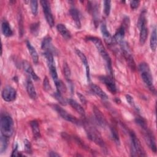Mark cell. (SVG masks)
<instances>
[{"label":"cell","instance_id":"8992f818","mask_svg":"<svg viewBox=\"0 0 157 157\" xmlns=\"http://www.w3.org/2000/svg\"><path fill=\"white\" fill-rule=\"evenodd\" d=\"M129 136L131 139V153L132 156H146L145 152L142 146L137 137L136 134L132 131H130Z\"/></svg>","mask_w":157,"mask_h":157},{"label":"cell","instance_id":"6da1fadb","mask_svg":"<svg viewBox=\"0 0 157 157\" xmlns=\"http://www.w3.org/2000/svg\"><path fill=\"white\" fill-rule=\"evenodd\" d=\"M87 40L89 41H91L94 44V45L96 46L97 50H98L99 54L101 55V57L104 59V60L106 64V68L107 70V72H109V75L113 76V71H112V61L111 58L107 52L104 46L103 45L102 42L101 40L98 37H88Z\"/></svg>","mask_w":157,"mask_h":157},{"label":"cell","instance_id":"9a60e30c","mask_svg":"<svg viewBox=\"0 0 157 157\" xmlns=\"http://www.w3.org/2000/svg\"><path fill=\"white\" fill-rule=\"evenodd\" d=\"M100 28H101V32L102 33V37H104V39L105 42L108 44H112L113 43L112 36H111V34L109 32V31L107 28V26L105 25V23L104 21L101 22Z\"/></svg>","mask_w":157,"mask_h":157},{"label":"cell","instance_id":"83f0119b","mask_svg":"<svg viewBox=\"0 0 157 157\" xmlns=\"http://www.w3.org/2000/svg\"><path fill=\"white\" fill-rule=\"evenodd\" d=\"M63 71H64V75L67 80V82H71V70L69 69V67L67 63H64L63 64Z\"/></svg>","mask_w":157,"mask_h":157},{"label":"cell","instance_id":"60d3db41","mask_svg":"<svg viewBox=\"0 0 157 157\" xmlns=\"http://www.w3.org/2000/svg\"><path fill=\"white\" fill-rule=\"evenodd\" d=\"M126 101H128V102L131 106L134 107V105H135L134 101L133 98H132L131 96H130L129 94H126Z\"/></svg>","mask_w":157,"mask_h":157},{"label":"cell","instance_id":"d590c367","mask_svg":"<svg viewBox=\"0 0 157 157\" xmlns=\"http://www.w3.org/2000/svg\"><path fill=\"white\" fill-rule=\"evenodd\" d=\"M43 86H44V89L45 91H48L51 90V86L48 80V77L46 76L45 77L44 79V82H43Z\"/></svg>","mask_w":157,"mask_h":157},{"label":"cell","instance_id":"4fadbf2b","mask_svg":"<svg viewBox=\"0 0 157 157\" xmlns=\"http://www.w3.org/2000/svg\"><path fill=\"white\" fill-rule=\"evenodd\" d=\"M75 52L77 54V55L78 56V58L80 59L82 64L85 66V69H86V77H87V80L88 82L90 81V67H89V64H88V62L87 60V58L86 57V56L85 55V54L82 52L78 48H75Z\"/></svg>","mask_w":157,"mask_h":157},{"label":"cell","instance_id":"2e32d148","mask_svg":"<svg viewBox=\"0 0 157 157\" xmlns=\"http://www.w3.org/2000/svg\"><path fill=\"white\" fill-rule=\"evenodd\" d=\"M23 67L25 72L28 73L30 77L35 81L38 80L39 79V77L37 75V74L35 73V72L33 70V67L30 64V63L27 61H23Z\"/></svg>","mask_w":157,"mask_h":157},{"label":"cell","instance_id":"4dcf8cb0","mask_svg":"<svg viewBox=\"0 0 157 157\" xmlns=\"http://www.w3.org/2000/svg\"><path fill=\"white\" fill-rule=\"evenodd\" d=\"M39 27H40L39 22H36L31 25L30 31L34 36H37L39 31Z\"/></svg>","mask_w":157,"mask_h":157},{"label":"cell","instance_id":"44dd1931","mask_svg":"<svg viewBox=\"0 0 157 157\" xmlns=\"http://www.w3.org/2000/svg\"><path fill=\"white\" fill-rule=\"evenodd\" d=\"M56 29L59 34L66 39H70L71 38V33L63 23H59L56 25Z\"/></svg>","mask_w":157,"mask_h":157},{"label":"cell","instance_id":"ba28073f","mask_svg":"<svg viewBox=\"0 0 157 157\" xmlns=\"http://www.w3.org/2000/svg\"><path fill=\"white\" fill-rule=\"evenodd\" d=\"M53 107L55 110L57 112V113L64 120H66L67 121H69L73 124L79 125L80 124V121L74 116L71 115L66 110L63 109L61 107H60L59 105H54Z\"/></svg>","mask_w":157,"mask_h":157},{"label":"cell","instance_id":"f35d334b","mask_svg":"<svg viewBox=\"0 0 157 157\" xmlns=\"http://www.w3.org/2000/svg\"><path fill=\"white\" fill-rule=\"evenodd\" d=\"M140 4V1H130V7L131 8L134 10L137 9Z\"/></svg>","mask_w":157,"mask_h":157},{"label":"cell","instance_id":"ffe728a7","mask_svg":"<svg viewBox=\"0 0 157 157\" xmlns=\"http://www.w3.org/2000/svg\"><path fill=\"white\" fill-rule=\"evenodd\" d=\"M26 91L29 96L32 99H35L36 98L37 93L33 82L29 78H28L26 80Z\"/></svg>","mask_w":157,"mask_h":157},{"label":"cell","instance_id":"8fae6325","mask_svg":"<svg viewBox=\"0 0 157 157\" xmlns=\"http://www.w3.org/2000/svg\"><path fill=\"white\" fill-rule=\"evenodd\" d=\"M99 79L102 82L104 83L109 91L112 94L117 93V87L115 81L113 78V76L110 75H102L99 77Z\"/></svg>","mask_w":157,"mask_h":157},{"label":"cell","instance_id":"3957f363","mask_svg":"<svg viewBox=\"0 0 157 157\" xmlns=\"http://www.w3.org/2000/svg\"><path fill=\"white\" fill-rule=\"evenodd\" d=\"M83 124L88 138L91 141L94 142L97 145H98L99 146H100L102 148L104 149V150L106 151L105 143L103 139H102L101 136L99 134V131L95 128V127H94L92 124H91L87 121L83 122Z\"/></svg>","mask_w":157,"mask_h":157},{"label":"cell","instance_id":"f1b7e54d","mask_svg":"<svg viewBox=\"0 0 157 157\" xmlns=\"http://www.w3.org/2000/svg\"><path fill=\"white\" fill-rule=\"evenodd\" d=\"M53 96H54V97L55 98V99L58 101V102L60 104H61V105H66L67 104V101L63 98V95H62L61 93H60L56 91V92H55V93H54Z\"/></svg>","mask_w":157,"mask_h":157},{"label":"cell","instance_id":"5b68a950","mask_svg":"<svg viewBox=\"0 0 157 157\" xmlns=\"http://www.w3.org/2000/svg\"><path fill=\"white\" fill-rule=\"evenodd\" d=\"M139 69L144 82L145 83V85L148 86L151 91L155 93V88L153 85V77L151 75V71L148 64L144 62L141 63L139 66Z\"/></svg>","mask_w":157,"mask_h":157},{"label":"cell","instance_id":"1f68e13d","mask_svg":"<svg viewBox=\"0 0 157 157\" xmlns=\"http://www.w3.org/2000/svg\"><path fill=\"white\" fill-rule=\"evenodd\" d=\"M30 7L31 12L34 15H36L38 12V2L36 0H32L30 1Z\"/></svg>","mask_w":157,"mask_h":157},{"label":"cell","instance_id":"cb8c5ba5","mask_svg":"<svg viewBox=\"0 0 157 157\" xmlns=\"http://www.w3.org/2000/svg\"><path fill=\"white\" fill-rule=\"evenodd\" d=\"M30 126L31 128L34 138L35 139H39L41 135H40V128H39V125L38 122L36 120H33L30 121Z\"/></svg>","mask_w":157,"mask_h":157},{"label":"cell","instance_id":"5bb4252c","mask_svg":"<svg viewBox=\"0 0 157 157\" xmlns=\"http://www.w3.org/2000/svg\"><path fill=\"white\" fill-rule=\"evenodd\" d=\"M93 110L95 118L98 124L102 127H105V126L106 125V120L101 111L95 105L93 106Z\"/></svg>","mask_w":157,"mask_h":157},{"label":"cell","instance_id":"484cf974","mask_svg":"<svg viewBox=\"0 0 157 157\" xmlns=\"http://www.w3.org/2000/svg\"><path fill=\"white\" fill-rule=\"evenodd\" d=\"M156 39H157L156 29V28L155 27L152 33H151V37H150V48H151V50L153 51V52H155L156 50V44H157Z\"/></svg>","mask_w":157,"mask_h":157},{"label":"cell","instance_id":"7402d4cb","mask_svg":"<svg viewBox=\"0 0 157 157\" xmlns=\"http://www.w3.org/2000/svg\"><path fill=\"white\" fill-rule=\"evenodd\" d=\"M90 88L91 90L93 91L94 94H96L97 96H98L99 98H101L103 100H105L108 99V96L107 94L98 85L95 84H91Z\"/></svg>","mask_w":157,"mask_h":157},{"label":"cell","instance_id":"ab89813d","mask_svg":"<svg viewBox=\"0 0 157 157\" xmlns=\"http://www.w3.org/2000/svg\"><path fill=\"white\" fill-rule=\"evenodd\" d=\"M77 96L78 97V98H79L80 102H81L83 104H85H85H86V102H87L85 97L82 93H79V92H77Z\"/></svg>","mask_w":157,"mask_h":157},{"label":"cell","instance_id":"ac0fdd59","mask_svg":"<svg viewBox=\"0 0 157 157\" xmlns=\"http://www.w3.org/2000/svg\"><path fill=\"white\" fill-rule=\"evenodd\" d=\"M69 13H70V15H71L72 18L73 19V20L75 23L76 26L78 28H80L81 21H80V18L79 12L78 11V10L75 7H72L69 10Z\"/></svg>","mask_w":157,"mask_h":157},{"label":"cell","instance_id":"9c48e42d","mask_svg":"<svg viewBox=\"0 0 157 157\" xmlns=\"http://www.w3.org/2000/svg\"><path fill=\"white\" fill-rule=\"evenodd\" d=\"M40 4L43 9V12L46 19L47 22L48 23V25L52 28L55 25V21L54 18L51 11V8L50 6V3L48 1L46 0H42L40 1Z\"/></svg>","mask_w":157,"mask_h":157},{"label":"cell","instance_id":"f546056e","mask_svg":"<svg viewBox=\"0 0 157 157\" xmlns=\"http://www.w3.org/2000/svg\"><path fill=\"white\" fill-rule=\"evenodd\" d=\"M110 131H111V135L112 139L115 141V142L117 144H120V138H119V135L118 133L117 130L116 128L113 126L110 127Z\"/></svg>","mask_w":157,"mask_h":157},{"label":"cell","instance_id":"836d02e7","mask_svg":"<svg viewBox=\"0 0 157 157\" xmlns=\"http://www.w3.org/2000/svg\"><path fill=\"white\" fill-rule=\"evenodd\" d=\"M55 85H56V89H57L56 91H58V92H59L61 94L64 93L66 91V86L61 80H60Z\"/></svg>","mask_w":157,"mask_h":157},{"label":"cell","instance_id":"8d00e7d4","mask_svg":"<svg viewBox=\"0 0 157 157\" xmlns=\"http://www.w3.org/2000/svg\"><path fill=\"white\" fill-rule=\"evenodd\" d=\"M73 139H74L75 142L78 145H79L80 147H82L83 148H84V149H88V147L85 144V143H84L80 138H78V137H73Z\"/></svg>","mask_w":157,"mask_h":157},{"label":"cell","instance_id":"d6986e66","mask_svg":"<svg viewBox=\"0 0 157 157\" xmlns=\"http://www.w3.org/2000/svg\"><path fill=\"white\" fill-rule=\"evenodd\" d=\"M41 48L42 50H44V52L48 51L53 53V52H54V49L52 44V39L50 36H47L44 38L41 44Z\"/></svg>","mask_w":157,"mask_h":157},{"label":"cell","instance_id":"7a4b0ae2","mask_svg":"<svg viewBox=\"0 0 157 157\" xmlns=\"http://www.w3.org/2000/svg\"><path fill=\"white\" fill-rule=\"evenodd\" d=\"M136 123L138 124L140 127L144 131V138L145 139V141L147 144H148L150 148L151 149V150L154 152H156V145L155 142V139L153 134V132L151 131V130L148 128L147 122L145 120H144L142 117H137L135 120Z\"/></svg>","mask_w":157,"mask_h":157},{"label":"cell","instance_id":"d4e9b609","mask_svg":"<svg viewBox=\"0 0 157 157\" xmlns=\"http://www.w3.org/2000/svg\"><path fill=\"white\" fill-rule=\"evenodd\" d=\"M26 46H27L28 50V51H29V52L31 55V56L33 59V62L35 64H37L38 62H39V56H38V54H37V52L36 50L31 44V43L28 40H26Z\"/></svg>","mask_w":157,"mask_h":157},{"label":"cell","instance_id":"7c38bea8","mask_svg":"<svg viewBox=\"0 0 157 157\" xmlns=\"http://www.w3.org/2000/svg\"><path fill=\"white\" fill-rule=\"evenodd\" d=\"M126 27L122 25L116 31L114 36L112 37L113 43L115 42L120 44L124 41V37L125 34V29Z\"/></svg>","mask_w":157,"mask_h":157},{"label":"cell","instance_id":"74e56055","mask_svg":"<svg viewBox=\"0 0 157 157\" xmlns=\"http://www.w3.org/2000/svg\"><path fill=\"white\" fill-rule=\"evenodd\" d=\"M18 25H19V33L20 34H23V20L21 15H18Z\"/></svg>","mask_w":157,"mask_h":157},{"label":"cell","instance_id":"30bf717a","mask_svg":"<svg viewBox=\"0 0 157 157\" xmlns=\"http://www.w3.org/2000/svg\"><path fill=\"white\" fill-rule=\"evenodd\" d=\"M2 98L6 102H12L14 101L17 96L16 90L11 86H5L2 91Z\"/></svg>","mask_w":157,"mask_h":157},{"label":"cell","instance_id":"603a6c76","mask_svg":"<svg viewBox=\"0 0 157 157\" xmlns=\"http://www.w3.org/2000/svg\"><path fill=\"white\" fill-rule=\"evenodd\" d=\"M1 31L4 36L6 37H10L13 34V31L10 26V24L6 20H3L2 21Z\"/></svg>","mask_w":157,"mask_h":157},{"label":"cell","instance_id":"52a82bcc","mask_svg":"<svg viewBox=\"0 0 157 157\" xmlns=\"http://www.w3.org/2000/svg\"><path fill=\"white\" fill-rule=\"evenodd\" d=\"M137 26L140 30L139 41L141 45H144L148 37V28L147 26L145 11H144L141 13L138 20Z\"/></svg>","mask_w":157,"mask_h":157},{"label":"cell","instance_id":"e575fe53","mask_svg":"<svg viewBox=\"0 0 157 157\" xmlns=\"http://www.w3.org/2000/svg\"><path fill=\"white\" fill-rule=\"evenodd\" d=\"M24 145H25V152L28 154H32L33 151H32L31 144L30 142L28 140L25 139L24 140Z\"/></svg>","mask_w":157,"mask_h":157},{"label":"cell","instance_id":"4316f807","mask_svg":"<svg viewBox=\"0 0 157 157\" xmlns=\"http://www.w3.org/2000/svg\"><path fill=\"white\" fill-rule=\"evenodd\" d=\"M9 138H7L1 135L0 140V151L1 153H4L6 150L9 144Z\"/></svg>","mask_w":157,"mask_h":157},{"label":"cell","instance_id":"b9f144b4","mask_svg":"<svg viewBox=\"0 0 157 157\" xmlns=\"http://www.w3.org/2000/svg\"><path fill=\"white\" fill-rule=\"evenodd\" d=\"M12 156H19V152L18 151V145L16 144L12 153L11 155Z\"/></svg>","mask_w":157,"mask_h":157},{"label":"cell","instance_id":"277c9868","mask_svg":"<svg viewBox=\"0 0 157 157\" xmlns=\"http://www.w3.org/2000/svg\"><path fill=\"white\" fill-rule=\"evenodd\" d=\"M1 135L10 138L13 132V121L7 113H2L1 116Z\"/></svg>","mask_w":157,"mask_h":157},{"label":"cell","instance_id":"e0dca14e","mask_svg":"<svg viewBox=\"0 0 157 157\" xmlns=\"http://www.w3.org/2000/svg\"><path fill=\"white\" fill-rule=\"evenodd\" d=\"M67 102L81 116H82V117H85V111L84 109L76 101H75V100H74L72 99H69L67 100Z\"/></svg>","mask_w":157,"mask_h":157},{"label":"cell","instance_id":"7bdbcfd3","mask_svg":"<svg viewBox=\"0 0 157 157\" xmlns=\"http://www.w3.org/2000/svg\"><path fill=\"white\" fill-rule=\"evenodd\" d=\"M48 155L51 157H58V156H60L59 154H58L56 152H55V151H50Z\"/></svg>","mask_w":157,"mask_h":157},{"label":"cell","instance_id":"d6a6232c","mask_svg":"<svg viewBox=\"0 0 157 157\" xmlns=\"http://www.w3.org/2000/svg\"><path fill=\"white\" fill-rule=\"evenodd\" d=\"M111 8V1H104V12L106 16H108L110 12Z\"/></svg>","mask_w":157,"mask_h":157}]
</instances>
